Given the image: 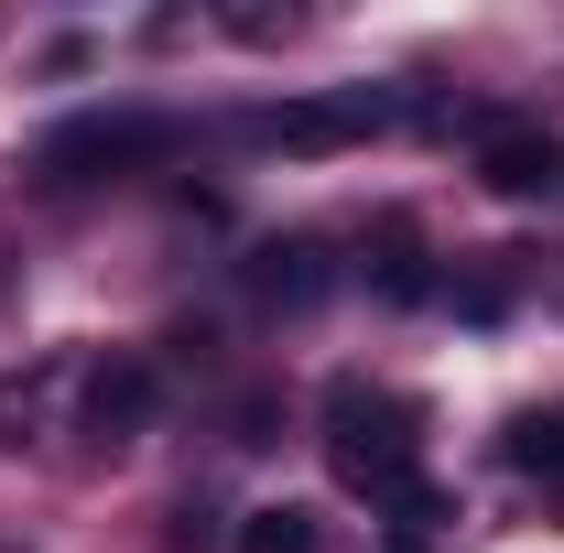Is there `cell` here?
<instances>
[{"instance_id":"cell-1","label":"cell","mask_w":564,"mask_h":553,"mask_svg":"<svg viewBox=\"0 0 564 553\" xmlns=\"http://www.w3.org/2000/svg\"><path fill=\"white\" fill-rule=\"evenodd\" d=\"M326 467H337V488L402 510V521H445V499L423 488V402L413 391L337 380V391H326Z\"/></svg>"},{"instance_id":"cell-2","label":"cell","mask_w":564,"mask_h":553,"mask_svg":"<svg viewBox=\"0 0 564 553\" xmlns=\"http://www.w3.org/2000/svg\"><path fill=\"white\" fill-rule=\"evenodd\" d=\"M163 141H174V131H163L152 109H87V120H66V131L44 141V174H55V185H98V174L152 163Z\"/></svg>"},{"instance_id":"cell-3","label":"cell","mask_w":564,"mask_h":553,"mask_svg":"<svg viewBox=\"0 0 564 553\" xmlns=\"http://www.w3.org/2000/svg\"><path fill=\"white\" fill-rule=\"evenodd\" d=\"M402 98H380V87H326V98H293V109H261L250 141H272V152H348L391 120Z\"/></svg>"},{"instance_id":"cell-4","label":"cell","mask_w":564,"mask_h":553,"mask_svg":"<svg viewBox=\"0 0 564 553\" xmlns=\"http://www.w3.org/2000/svg\"><path fill=\"white\" fill-rule=\"evenodd\" d=\"M478 185H489V196H510V207L564 196V141H554V131H532V120H499V131L478 141Z\"/></svg>"},{"instance_id":"cell-5","label":"cell","mask_w":564,"mask_h":553,"mask_svg":"<svg viewBox=\"0 0 564 553\" xmlns=\"http://www.w3.org/2000/svg\"><path fill=\"white\" fill-rule=\"evenodd\" d=\"M250 293H261V304H293V315H304V304H326V293H337L326 239H272V250L250 261Z\"/></svg>"},{"instance_id":"cell-6","label":"cell","mask_w":564,"mask_h":553,"mask_svg":"<svg viewBox=\"0 0 564 553\" xmlns=\"http://www.w3.org/2000/svg\"><path fill=\"white\" fill-rule=\"evenodd\" d=\"M141 413H152V369H141V358H109V369L87 380V434H131Z\"/></svg>"},{"instance_id":"cell-7","label":"cell","mask_w":564,"mask_h":553,"mask_svg":"<svg viewBox=\"0 0 564 553\" xmlns=\"http://www.w3.org/2000/svg\"><path fill=\"white\" fill-rule=\"evenodd\" d=\"M239 553H315V510H304V499L250 510V521H239Z\"/></svg>"},{"instance_id":"cell-8","label":"cell","mask_w":564,"mask_h":553,"mask_svg":"<svg viewBox=\"0 0 564 553\" xmlns=\"http://www.w3.org/2000/svg\"><path fill=\"white\" fill-rule=\"evenodd\" d=\"M510 467L564 488V413H521V423H510Z\"/></svg>"},{"instance_id":"cell-9","label":"cell","mask_w":564,"mask_h":553,"mask_svg":"<svg viewBox=\"0 0 564 553\" xmlns=\"http://www.w3.org/2000/svg\"><path fill=\"white\" fill-rule=\"evenodd\" d=\"M380 293H391V304H423V293H434V272H423V250H413V228H391V239H380Z\"/></svg>"}]
</instances>
